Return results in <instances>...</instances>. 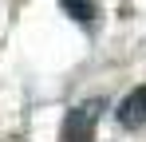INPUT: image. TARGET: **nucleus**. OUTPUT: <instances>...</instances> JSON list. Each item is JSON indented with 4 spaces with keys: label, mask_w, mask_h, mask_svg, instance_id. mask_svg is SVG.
Here are the masks:
<instances>
[{
    "label": "nucleus",
    "mask_w": 146,
    "mask_h": 142,
    "mask_svg": "<svg viewBox=\"0 0 146 142\" xmlns=\"http://www.w3.org/2000/svg\"><path fill=\"white\" fill-rule=\"evenodd\" d=\"M115 115H119V126L138 130V126L146 122V87H134V91L119 103V111H115Z\"/></svg>",
    "instance_id": "f03ea898"
},
{
    "label": "nucleus",
    "mask_w": 146,
    "mask_h": 142,
    "mask_svg": "<svg viewBox=\"0 0 146 142\" xmlns=\"http://www.w3.org/2000/svg\"><path fill=\"white\" fill-rule=\"evenodd\" d=\"M99 111H103V99H91V103L71 107V115L63 122V142H91V130H95V122H99Z\"/></svg>",
    "instance_id": "f257e3e1"
},
{
    "label": "nucleus",
    "mask_w": 146,
    "mask_h": 142,
    "mask_svg": "<svg viewBox=\"0 0 146 142\" xmlns=\"http://www.w3.org/2000/svg\"><path fill=\"white\" fill-rule=\"evenodd\" d=\"M63 4V12L71 16V20H79V24H91L99 16V4L95 0H59Z\"/></svg>",
    "instance_id": "7ed1b4c3"
}]
</instances>
